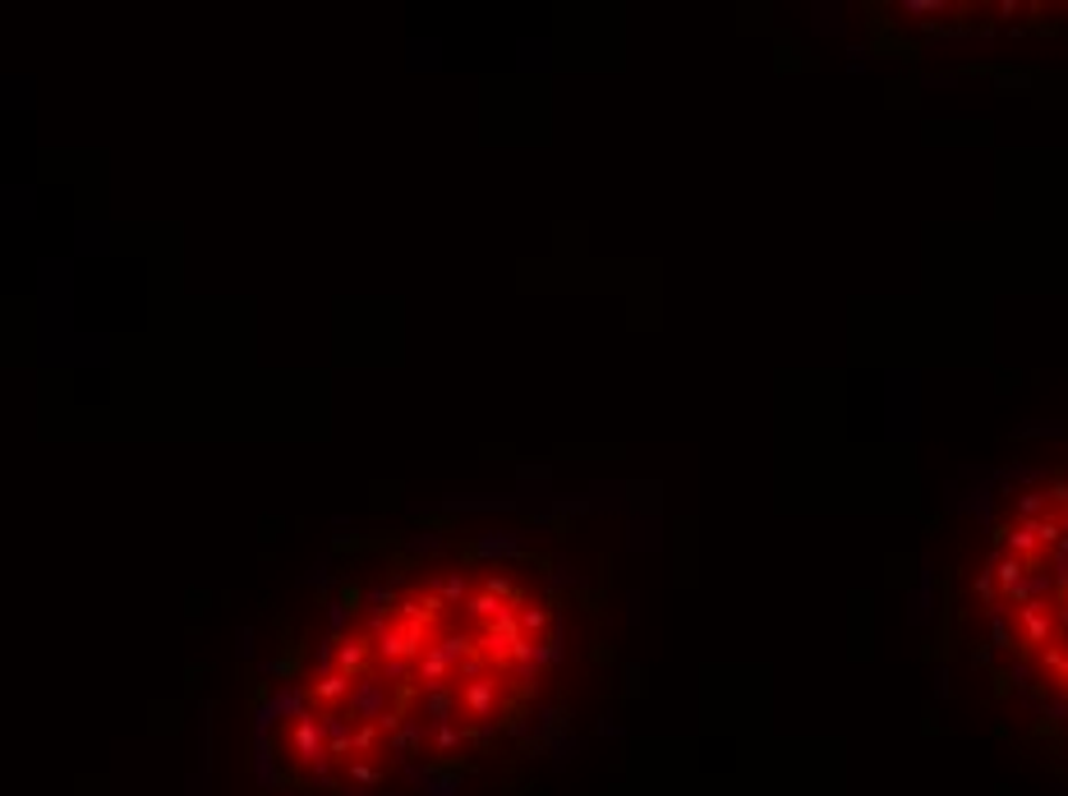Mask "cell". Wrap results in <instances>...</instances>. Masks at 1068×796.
I'll list each match as a JSON object with an SVG mask.
<instances>
[{
	"instance_id": "cell-2",
	"label": "cell",
	"mask_w": 1068,
	"mask_h": 796,
	"mask_svg": "<svg viewBox=\"0 0 1068 796\" xmlns=\"http://www.w3.org/2000/svg\"><path fill=\"white\" fill-rule=\"evenodd\" d=\"M977 608L999 653L1068 714V474H1050L999 515L977 562Z\"/></svg>"
},
{
	"instance_id": "cell-1",
	"label": "cell",
	"mask_w": 1068,
	"mask_h": 796,
	"mask_svg": "<svg viewBox=\"0 0 1068 796\" xmlns=\"http://www.w3.org/2000/svg\"><path fill=\"white\" fill-rule=\"evenodd\" d=\"M548 653L553 621L526 584L484 571L424 580L304 681L282 750L351 792L447 765L530 709Z\"/></svg>"
}]
</instances>
